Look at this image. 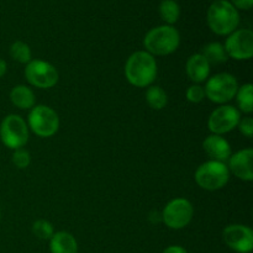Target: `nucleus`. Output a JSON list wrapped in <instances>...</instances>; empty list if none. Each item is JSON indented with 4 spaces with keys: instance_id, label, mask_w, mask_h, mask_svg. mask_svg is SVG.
<instances>
[{
    "instance_id": "nucleus-21",
    "label": "nucleus",
    "mask_w": 253,
    "mask_h": 253,
    "mask_svg": "<svg viewBox=\"0 0 253 253\" xmlns=\"http://www.w3.org/2000/svg\"><path fill=\"white\" fill-rule=\"evenodd\" d=\"M160 14L163 21L167 24H174L179 19V5L174 0H163L160 5Z\"/></svg>"
},
{
    "instance_id": "nucleus-2",
    "label": "nucleus",
    "mask_w": 253,
    "mask_h": 253,
    "mask_svg": "<svg viewBox=\"0 0 253 253\" xmlns=\"http://www.w3.org/2000/svg\"><path fill=\"white\" fill-rule=\"evenodd\" d=\"M240 24V15L236 7L227 0H216L208 10V25L212 32L224 36L236 30Z\"/></svg>"
},
{
    "instance_id": "nucleus-3",
    "label": "nucleus",
    "mask_w": 253,
    "mask_h": 253,
    "mask_svg": "<svg viewBox=\"0 0 253 253\" xmlns=\"http://www.w3.org/2000/svg\"><path fill=\"white\" fill-rule=\"evenodd\" d=\"M180 43V36L177 29L170 25L155 27L150 30L143 40V44L148 53L155 56H168L177 51Z\"/></svg>"
},
{
    "instance_id": "nucleus-23",
    "label": "nucleus",
    "mask_w": 253,
    "mask_h": 253,
    "mask_svg": "<svg viewBox=\"0 0 253 253\" xmlns=\"http://www.w3.org/2000/svg\"><path fill=\"white\" fill-rule=\"evenodd\" d=\"M32 232L36 237L41 240H49L54 234L53 226L49 221L43 219H40L37 221L34 222L32 225Z\"/></svg>"
},
{
    "instance_id": "nucleus-25",
    "label": "nucleus",
    "mask_w": 253,
    "mask_h": 253,
    "mask_svg": "<svg viewBox=\"0 0 253 253\" xmlns=\"http://www.w3.org/2000/svg\"><path fill=\"white\" fill-rule=\"evenodd\" d=\"M185 96H187V100L189 101V103L199 104L205 99V90L202 85H199V84H193V85H190L189 88L187 89Z\"/></svg>"
},
{
    "instance_id": "nucleus-7",
    "label": "nucleus",
    "mask_w": 253,
    "mask_h": 253,
    "mask_svg": "<svg viewBox=\"0 0 253 253\" xmlns=\"http://www.w3.org/2000/svg\"><path fill=\"white\" fill-rule=\"evenodd\" d=\"M29 127L39 137H51L58 131V114L47 105H36L29 114Z\"/></svg>"
},
{
    "instance_id": "nucleus-8",
    "label": "nucleus",
    "mask_w": 253,
    "mask_h": 253,
    "mask_svg": "<svg viewBox=\"0 0 253 253\" xmlns=\"http://www.w3.org/2000/svg\"><path fill=\"white\" fill-rule=\"evenodd\" d=\"M162 220L166 226L172 230L184 229L190 224L194 216V208L192 203L184 198H175L170 200L162 211Z\"/></svg>"
},
{
    "instance_id": "nucleus-20",
    "label": "nucleus",
    "mask_w": 253,
    "mask_h": 253,
    "mask_svg": "<svg viewBox=\"0 0 253 253\" xmlns=\"http://www.w3.org/2000/svg\"><path fill=\"white\" fill-rule=\"evenodd\" d=\"M146 101L155 110H162L168 103L167 93L161 86L150 85L146 90Z\"/></svg>"
},
{
    "instance_id": "nucleus-6",
    "label": "nucleus",
    "mask_w": 253,
    "mask_h": 253,
    "mask_svg": "<svg viewBox=\"0 0 253 253\" xmlns=\"http://www.w3.org/2000/svg\"><path fill=\"white\" fill-rule=\"evenodd\" d=\"M0 138L10 150L22 148L29 141V126L19 115L10 114L0 124Z\"/></svg>"
},
{
    "instance_id": "nucleus-11",
    "label": "nucleus",
    "mask_w": 253,
    "mask_h": 253,
    "mask_svg": "<svg viewBox=\"0 0 253 253\" xmlns=\"http://www.w3.org/2000/svg\"><path fill=\"white\" fill-rule=\"evenodd\" d=\"M241 120V113L232 105H221L215 109L209 116L208 127L214 135L222 136L237 127Z\"/></svg>"
},
{
    "instance_id": "nucleus-24",
    "label": "nucleus",
    "mask_w": 253,
    "mask_h": 253,
    "mask_svg": "<svg viewBox=\"0 0 253 253\" xmlns=\"http://www.w3.org/2000/svg\"><path fill=\"white\" fill-rule=\"evenodd\" d=\"M12 163L19 169H24V168L29 167L30 163H31V156L24 148L15 150L12 153Z\"/></svg>"
},
{
    "instance_id": "nucleus-16",
    "label": "nucleus",
    "mask_w": 253,
    "mask_h": 253,
    "mask_svg": "<svg viewBox=\"0 0 253 253\" xmlns=\"http://www.w3.org/2000/svg\"><path fill=\"white\" fill-rule=\"evenodd\" d=\"M49 250L51 253H77L78 244L76 237L67 231L54 232L49 239Z\"/></svg>"
},
{
    "instance_id": "nucleus-26",
    "label": "nucleus",
    "mask_w": 253,
    "mask_h": 253,
    "mask_svg": "<svg viewBox=\"0 0 253 253\" xmlns=\"http://www.w3.org/2000/svg\"><path fill=\"white\" fill-rule=\"evenodd\" d=\"M237 127H239L240 132H241L242 135L251 138L253 136V119L249 118V116H247V118L241 119V120L239 121Z\"/></svg>"
},
{
    "instance_id": "nucleus-18",
    "label": "nucleus",
    "mask_w": 253,
    "mask_h": 253,
    "mask_svg": "<svg viewBox=\"0 0 253 253\" xmlns=\"http://www.w3.org/2000/svg\"><path fill=\"white\" fill-rule=\"evenodd\" d=\"M200 53L204 56V58L209 62V64H222L229 59L226 51H225L224 44H221L220 42H210V43L205 44L202 48Z\"/></svg>"
},
{
    "instance_id": "nucleus-17",
    "label": "nucleus",
    "mask_w": 253,
    "mask_h": 253,
    "mask_svg": "<svg viewBox=\"0 0 253 253\" xmlns=\"http://www.w3.org/2000/svg\"><path fill=\"white\" fill-rule=\"evenodd\" d=\"M10 100L21 110H31L35 106L36 98L31 88L26 85H16L10 91Z\"/></svg>"
},
{
    "instance_id": "nucleus-29",
    "label": "nucleus",
    "mask_w": 253,
    "mask_h": 253,
    "mask_svg": "<svg viewBox=\"0 0 253 253\" xmlns=\"http://www.w3.org/2000/svg\"><path fill=\"white\" fill-rule=\"evenodd\" d=\"M6 69H7L6 62H5L2 58H0V78H2V77L5 76V73H6Z\"/></svg>"
},
{
    "instance_id": "nucleus-4",
    "label": "nucleus",
    "mask_w": 253,
    "mask_h": 253,
    "mask_svg": "<svg viewBox=\"0 0 253 253\" xmlns=\"http://www.w3.org/2000/svg\"><path fill=\"white\" fill-rule=\"evenodd\" d=\"M194 179L202 189L215 192L222 189L227 184L230 179V170L224 162L210 160L197 168Z\"/></svg>"
},
{
    "instance_id": "nucleus-9",
    "label": "nucleus",
    "mask_w": 253,
    "mask_h": 253,
    "mask_svg": "<svg viewBox=\"0 0 253 253\" xmlns=\"http://www.w3.org/2000/svg\"><path fill=\"white\" fill-rule=\"evenodd\" d=\"M25 78L31 84L40 89H49L58 82V71L51 63L42 59H34L27 63L25 68Z\"/></svg>"
},
{
    "instance_id": "nucleus-15",
    "label": "nucleus",
    "mask_w": 253,
    "mask_h": 253,
    "mask_svg": "<svg viewBox=\"0 0 253 253\" xmlns=\"http://www.w3.org/2000/svg\"><path fill=\"white\" fill-rule=\"evenodd\" d=\"M210 64L207 59L204 58L202 53H194L188 58L187 66V74L194 84L204 83L208 81L210 76Z\"/></svg>"
},
{
    "instance_id": "nucleus-10",
    "label": "nucleus",
    "mask_w": 253,
    "mask_h": 253,
    "mask_svg": "<svg viewBox=\"0 0 253 253\" xmlns=\"http://www.w3.org/2000/svg\"><path fill=\"white\" fill-rule=\"evenodd\" d=\"M229 58L247 61L253 56V32L249 29L235 30L224 44Z\"/></svg>"
},
{
    "instance_id": "nucleus-5",
    "label": "nucleus",
    "mask_w": 253,
    "mask_h": 253,
    "mask_svg": "<svg viewBox=\"0 0 253 253\" xmlns=\"http://www.w3.org/2000/svg\"><path fill=\"white\" fill-rule=\"evenodd\" d=\"M239 89L236 78L230 73H217L210 77L205 84V98L215 104L229 103L235 98Z\"/></svg>"
},
{
    "instance_id": "nucleus-22",
    "label": "nucleus",
    "mask_w": 253,
    "mask_h": 253,
    "mask_svg": "<svg viewBox=\"0 0 253 253\" xmlns=\"http://www.w3.org/2000/svg\"><path fill=\"white\" fill-rule=\"evenodd\" d=\"M10 56H11L14 61L22 64H27L30 61H32L31 48H30L29 44L22 41H16L11 44V47H10Z\"/></svg>"
},
{
    "instance_id": "nucleus-13",
    "label": "nucleus",
    "mask_w": 253,
    "mask_h": 253,
    "mask_svg": "<svg viewBox=\"0 0 253 253\" xmlns=\"http://www.w3.org/2000/svg\"><path fill=\"white\" fill-rule=\"evenodd\" d=\"M253 150L245 148L237 151L236 153L230 156L229 168L230 173L244 182H252L253 180Z\"/></svg>"
},
{
    "instance_id": "nucleus-27",
    "label": "nucleus",
    "mask_w": 253,
    "mask_h": 253,
    "mask_svg": "<svg viewBox=\"0 0 253 253\" xmlns=\"http://www.w3.org/2000/svg\"><path fill=\"white\" fill-rule=\"evenodd\" d=\"M236 9H242V10H249L251 9L253 5V0H232L231 2Z\"/></svg>"
},
{
    "instance_id": "nucleus-14",
    "label": "nucleus",
    "mask_w": 253,
    "mask_h": 253,
    "mask_svg": "<svg viewBox=\"0 0 253 253\" xmlns=\"http://www.w3.org/2000/svg\"><path fill=\"white\" fill-rule=\"evenodd\" d=\"M203 148L205 153L210 157L211 161H217V162H226L229 161L230 156L232 155L231 146L220 135H211L208 136L203 142Z\"/></svg>"
},
{
    "instance_id": "nucleus-28",
    "label": "nucleus",
    "mask_w": 253,
    "mask_h": 253,
    "mask_svg": "<svg viewBox=\"0 0 253 253\" xmlns=\"http://www.w3.org/2000/svg\"><path fill=\"white\" fill-rule=\"evenodd\" d=\"M162 253H188L187 250L183 249L182 246H169Z\"/></svg>"
},
{
    "instance_id": "nucleus-30",
    "label": "nucleus",
    "mask_w": 253,
    "mask_h": 253,
    "mask_svg": "<svg viewBox=\"0 0 253 253\" xmlns=\"http://www.w3.org/2000/svg\"><path fill=\"white\" fill-rule=\"evenodd\" d=\"M0 217H1V212H0Z\"/></svg>"
},
{
    "instance_id": "nucleus-19",
    "label": "nucleus",
    "mask_w": 253,
    "mask_h": 253,
    "mask_svg": "<svg viewBox=\"0 0 253 253\" xmlns=\"http://www.w3.org/2000/svg\"><path fill=\"white\" fill-rule=\"evenodd\" d=\"M237 106L240 109V113L251 114L253 111V86L251 83L244 84L239 86L236 93Z\"/></svg>"
},
{
    "instance_id": "nucleus-1",
    "label": "nucleus",
    "mask_w": 253,
    "mask_h": 253,
    "mask_svg": "<svg viewBox=\"0 0 253 253\" xmlns=\"http://www.w3.org/2000/svg\"><path fill=\"white\" fill-rule=\"evenodd\" d=\"M125 77L136 88L150 86L157 77L156 58L147 51L135 52L126 61Z\"/></svg>"
},
{
    "instance_id": "nucleus-12",
    "label": "nucleus",
    "mask_w": 253,
    "mask_h": 253,
    "mask_svg": "<svg viewBox=\"0 0 253 253\" xmlns=\"http://www.w3.org/2000/svg\"><path fill=\"white\" fill-rule=\"evenodd\" d=\"M222 239L229 249L237 253H250L253 249V231L246 225H229L222 232Z\"/></svg>"
}]
</instances>
